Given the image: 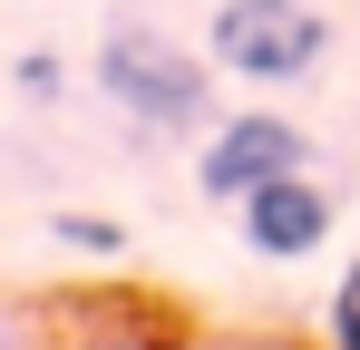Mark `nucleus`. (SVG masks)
<instances>
[{
    "instance_id": "obj_1",
    "label": "nucleus",
    "mask_w": 360,
    "mask_h": 350,
    "mask_svg": "<svg viewBox=\"0 0 360 350\" xmlns=\"http://www.w3.org/2000/svg\"><path fill=\"white\" fill-rule=\"evenodd\" d=\"M98 88H108L146 136L205 127V98H214V78H205L156 20H108V39H98Z\"/></svg>"
},
{
    "instance_id": "obj_2",
    "label": "nucleus",
    "mask_w": 360,
    "mask_h": 350,
    "mask_svg": "<svg viewBox=\"0 0 360 350\" xmlns=\"http://www.w3.org/2000/svg\"><path fill=\"white\" fill-rule=\"evenodd\" d=\"M331 49V20L311 0H224L214 10V68L224 78H253V88H292L311 78Z\"/></svg>"
},
{
    "instance_id": "obj_3",
    "label": "nucleus",
    "mask_w": 360,
    "mask_h": 350,
    "mask_svg": "<svg viewBox=\"0 0 360 350\" xmlns=\"http://www.w3.org/2000/svg\"><path fill=\"white\" fill-rule=\"evenodd\" d=\"M302 156H311V136H302L292 117H224V127L205 136V156H195V185H205L214 205H243L253 185L302 175Z\"/></svg>"
},
{
    "instance_id": "obj_4",
    "label": "nucleus",
    "mask_w": 360,
    "mask_h": 350,
    "mask_svg": "<svg viewBox=\"0 0 360 350\" xmlns=\"http://www.w3.org/2000/svg\"><path fill=\"white\" fill-rule=\"evenodd\" d=\"M243 243H253L263 263H302V253H321V243H331V205H321V185H311V175H273V185H253V195H243Z\"/></svg>"
},
{
    "instance_id": "obj_5",
    "label": "nucleus",
    "mask_w": 360,
    "mask_h": 350,
    "mask_svg": "<svg viewBox=\"0 0 360 350\" xmlns=\"http://www.w3.org/2000/svg\"><path fill=\"white\" fill-rule=\"evenodd\" d=\"M331 350H360V253L341 273V292H331Z\"/></svg>"
},
{
    "instance_id": "obj_6",
    "label": "nucleus",
    "mask_w": 360,
    "mask_h": 350,
    "mask_svg": "<svg viewBox=\"0 0 360 350\" xmlns=\"http://www.w3.org/2000/svg\"><path fill=\"white\" fill-rule=\"evenodd\" d=\"M59 243H78V253H117L127 233L108 224V214H59Z\"/></svg>"
}]
</instances>
